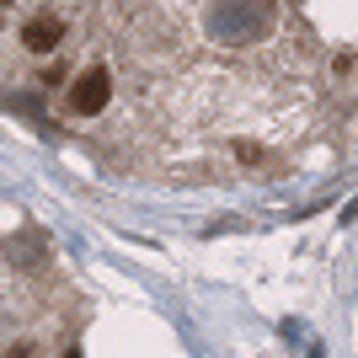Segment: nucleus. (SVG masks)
<instances>
[{"instance_id": "obj_5", "label": "nucleus", "mask_w": 358, "mask_h": 358, "mask_svg": "<svg viewBox=\"0 0 358 358\" xmlns=\"http://www.w3.org/2000/svg\"><path fill=\"white\" fill-rule=\"evenodd\" d=\"M0 6H6V0H0Z\"/></svg>"}, {"instance_id": "obj_4", "label": "nucleus", "mask_w": 358, "mask_h": 358, "mask_svg": "<svg viewBox=\"0 0 358 358\" xmlns=\"http://www.w3.org/2000/svg\"><path fill=\"white\" fill-rule=\"evenodd\" d=\"M64 358H80V348H70V353H64Z\"/></svg>"}, {"instance_id": "obj_1", "label": "nucleus", "mask_w": 358, "mask_h": 358, "mask_svg": "<svg viewBox=\"0 0 358 358\" xmlns=\"http://www.w3.org/2000/svg\"><path fill=\"white\" fill-rule=\"evenodd\" d=\"M107 96H113V75H107L102 64H86V70L70 80V113L75 118H96L107 107Z\"/></svg>"}, {"instance_id": "obj_2", "label": "nucleus", "mask_w": 358, "mask_h": 358, "mask_svg": "<svg viewBox=\"0 0 358 358\" xmlns=\"http://www.w3.org/2000/svg\"><path fill=\"white\" fill-rule=\"evenodd\" d=\"M59 43H64V16L59 11H32L27 22H22V54L43 59V54H54Z\"/></svg>"}, {"instance_id": "obj_3", "label": "nucleus", "mask_w": 358, "mask_h": 358, "mask_svg": "<svg viewBox=\"0 0 358 358\" xmlns=\"http://www.w3.org/2000/svg\"><path fill=\"white\" fill-rule=\"evenodd\" d=\"M6 358H32V348H27V343H16L11 353H6Z\"/></svg>"}]
</instances>
